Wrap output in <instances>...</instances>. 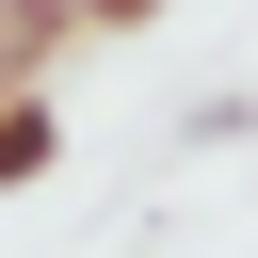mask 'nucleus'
Listing matches in <instances>:
<instances>
[{
	"label": "nucleus",
	"instance_id": "f257e3e1",
	"mask_svg": "<svg viewBox=\"0 0 258 258\" xmlns=\"http://www.w3.org/2000/svg\"><path fill=\"white\" fill-rule=\"evenodd\" d=\"M48 161H64L48 97H32V81H0V194H16V177H48Z\"/></svg>",
	"mask_w": 258,
	"mask_h": 258
},
{
	"label": "nucleus",
	"instance_id": "f03ea898",
	"mask_svg": "<svg viewBox=\"0 0 258 258\" xmlns=\"http://www.w3.org/2000/svg\"><path fill=\"white\" fill-rule=\"evenodd\" d=\"M64 32H81V0H0V81H32Z\"/></svg>",
	"mask_w": 258,
	"mask_h": 258
},
{
	"label": "nucleus",
	"instance_id": "7ed1b4c3",
	"mask_svg": "<svg viewBox=\"0 0 258 258\" xmlns=\"http://www.w3.org/2000/svg\"><path fill=\"white\" fill-rule=\"evenodd\" d=\"M145 16H161V0H81V32H145Z\"/></svg>",
	"mask_w": 258,
	"mask_h": 258
}]
</instances>
